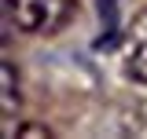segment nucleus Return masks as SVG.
Listing matches in <instances>:
<instances>
[{
  "label": "nucleus",
  "mask_w": 147,
  "mask_h": 139,
  "mask_svg": "<svg viewBox=\"0 0 147 139\" xmlns=\"http://www.w3.org/2000/svg\"><path fill=\"white\" fill-rule=\"evenodd\" d=\"M118 11H121V0H99V18L107 22V29L96 40L99 51H110V48L118 44V37H121V18H118Z\"/></svg>",
  "instance_id": "7ed1b4c3"
},
{
  "label": "nucleus",
  "mask_w": 147,
  "mask_h": 139,
  "mask_svg": "<svg viewBox=\"0 0 147 139\" xmlns=\"http://www.w3.org/2000/svg\"><path fill=\"white\" fill-rule=\"evenodd\" d=\"M125 73L132 81L147 84V15L136 26V37H132V48H129V59H125Z\"/></svg>",
  "instance_id": "f03ea898"
},
{
  "label": "nucleus",
  "mask_w": 147,
  "mask_h": 139,
  "mask_svg": "<svg viewBox=\"0 0 147 139\" xmlns=\"http://www.w3.org/2000/svg\"><path fill=\"white\" fill-rule=\"evenodd\" d=\"M18 110V88H15V70L4 62V124H11V114Z\"/></svg>",
  "instance_id": "20e7f679"
},
{
  "label": "nucleus",
  "mask_w": 147,
  "mask_h": 139,
  "mask_svg": "<svg viewBox=\"0 0 147 139\" xmlns=\"http://www.w3.org/2000/svg\"><path fill=\"white\" fill-rule=\"evenodd\" d=\"M74 0H7V11L15 15V26L26 33H52L70 15Z\"/></svg>",
  "instance_id": "f257e3e1"
}]
</instances>
